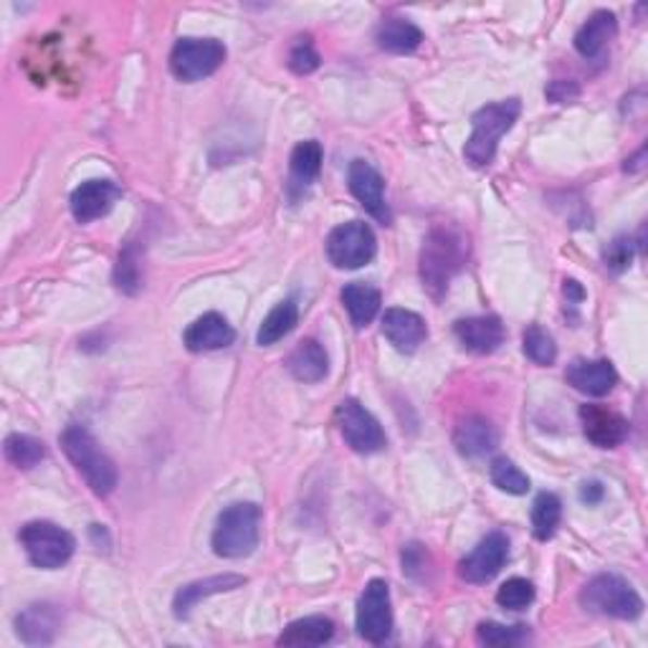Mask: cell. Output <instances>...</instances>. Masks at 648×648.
<instances>
[{
    "label": "cell",
    "mask_w": 648,
    "mask_h": 648,
    "mask_svg": "<svg viewBox=\"0 0 648 648\" xmlns=\"http://www.w3.org/2000/svg\"><path fill=\"white\" fill-rule=\"evenodd\" d=\"M469 244L453 228H434L426 236L421 249V282L423 289L434 299H441L449 291L453 276L466 264Z\"/></svg>",
    "instance_id": "obj_1"
},
{
    "label": "cell",
    "mask_w": 648,
    "mask_h": 648,
    "mask_svg": "<svg viewBox=\"0 0 648 648\" xmlns=\"http://www.w3.org/2000/svg\"><path fill=\"white\" fill-rule=\"evenodd\" d=\"M61 449H64L66 459L72 461L76 472L82 474V479L97 497H110L117 489L120 474L114 461L107 457V451L99 446L95 436L89 434L84 426H68L61 434Z\"/></svg>",
    "instance_id": "obj_2"
},
{
    "label": "cell",
    "mask_w": 648,
    "mask_h": 648,
    "mask_svg": "<svg viewBox=\"0 0 648 648\" xmlns=\"http://www.w3.org/2000/svg\"><path fill=\"white\" fill-rule=\"evenodd\" d=\"M261 509L251 501H236L223 509L213 527V552L226 560H241L259 547Z\"/></svg>",
    "instance_id": "obj_3"
},
{
    "label": "cell",
    "mask_w": 648,
    "mask_h": 648,
    "mask_svg": "<svg viewBox=\"0 0 648 648\" xmlns=\"http://www.w3.org/2000/svg\"><path fill=\"white\" fill-rule=\"evenodd\" d=\"M522 104L520 99H504V102H494L482 107L479 112L472 117L474 133L466 140L464 158L469 165L486 167L497 155L499 140L509 129L514 127V122L520 120Z\"/></svg>",
    "instance_id": "obj_4"
},
{
    "label": "cell",
    "mask_w": 648,
    "mask_h": 648,
    "mask_svg": "<svg viewBox=\"0 0 648 648\" xmlns=\"http://www.w3.org/2000/svg\"><path fill=\"white\" fill-rule=\"evenodd\" d=\"M581 606L588 613L606 615V619L636 621L644 613V600L634 585L619 575H596L581 590Z\"/></svg>",
    "instance_id": "obj_5"
},
{
    "label": "cell",
    "mask_w": 648,
    "mask_h": 648,
    "mask_svg": "<svg viewBox=\"0 0 648 648\" xmlns=\"http://www.w3.org/2000/svg\"><path fill=\"white\" fill-rule=\"evenodd\" d=\"M18 539L26 550L30 565L41 570H59L64 568L76 550V539L72 532H66L59 524L36 520L23 524Z\"/></svg>",
    "instance_id": "obj_6"
},
{
    "label": "cell",
    "mask_w": 648,
    "mask_h": 648,
    "mask_svg": "<svg viewBox=\"0 0 648 648\" xmlns=\"http://www.w3.org/2000/svg\"><path fill=\"white\" fill-rule=\"evenodd\" d=\"M226 46L219 38H180L170 51V68L180 82H200L219 72Z\"/></svg>",
    "instance_id": "obj_7"
},
{
    "label": "cell",
    "mask_w": 648,
    "mask_h": 648,
    "mask_svg": "<svg viewBox=\"0 0 648 648\" xmlns=\"http://www.w3.org/2000/svg\"><path fill=\"white\" fill-rule=\"evenodd\" d=\"M335 421H337L339 434L345 438V444L350 446L354 453L370 457V453H381L385 446H388L383 426L377 423L375 415L360 403V400L345 398L342 403L337 406Z\"/></svg>",
    "instance_id": "obj_8"
},
{
    "label": "cell",
    "mask_w": 648,
    "mask_h": 648,
    "mask_svg": "<svg viewBox=\"0 0 648 648\" xmlns=\"http://www.w3.org/2000/svg\"><path fill=\"white\" fill-rule=\"evenodd\" d=\"M327 259L335 269H360L367 266L377 253V241L373 228L362 221H350L342 226L332 228L327 236Z\"/></svg>",
    "instance_id": "obj_9"
},
{
    "label": "cell",
    "mask_w": 648,
    "mask_h": 648,
    "mask_svg": "<svg viewBox=\"0 0 648 648\" xmlns=\"http://www.w3.org/2000/svg\"><path fill=\"white\" fill-rule=\"evenodd\" d=\"M354 626L358 634L367 644L388 641L392 631V608H390V588L385 581H370L358 600V613H354Z\"/></svg>",
    "instance_id": "obj_10"
},
{
    "label": "cell",
    "mask_w": 648,
    "mask_h": 648,
    "mask_svg": "<svg viewBox=\"0 0 648 648\" xmlns=\"http://www.w3.org/2000/svg\"><path fill=\"white\" fill-rule=\"evenodd\" d=\"M509 558V539L504 532H489L464 560L459 562L461 581L484 585L499 575Z\"/></svg>",
    "instance_id": "obj_11"
},
{
    "label": "cell",
    "mask_w": 648,
    "mask_h": 648,
    "mask_svg": "<svg viewBox=\"0 0 648 648\" xmlns=\"http://www.w3.org/2000/svg\"><path fill=\"white\" fill-rule=\"evenodd\" d=\"M347 185H350V192L358 198V203L365 208V211L388 226L392 221L390 208L385 203V183L383 175L370 165L365 160H352L350 170H347Z\"/></svg>",
    "instance_id": "obj_12"
},
{
    "label": "cell",
    "mask_w": 648,
    "mask_h": 648,
    "mask_svg": "<svg viewBox=\"0 0 648 648\" xmlns=\"http://www.w3.org/2000/svg\"><path fill=\"white\" fill-rule=\"evenodd\" d=\"M585 438L598 449H619L628 438V421L621 413L598 403L581 406Z\"/></svg>",
    "instance_id": "obj_13"
},
{
    "label": "cell",
    "mask_w": 648,
    "mask_h": 648,
    "mask_svg": "<svg viewBox=\"0 0 648 648\" xmlns=\"http://www.w3.org/2000/svg\"><path fill=\"white\" fill-rule=\"evenodd\" d=\"M122 198V188L114 180H87L72 192V215L76 223H91L102 219Z\"/></svg>",
    "instance_id": "obj_14"
},
{
    "label": "cell",
    "mask_w": 648,
    "mask_h": 648,
    "mask_svg": "<svg viewBox=\"0 0 648 648\" xmlns=\"http://www.w3.org/2000/svg\"><path fill=\"white\" fill-rule=\"evenodd\" d=\"M453 335L461 347L474 354H491L504 345V324L494 314H482V317H466L453 324Z\"/></svg>",
    "instance_id": "obj_15"
},
{
    "label": "cell",
    "mask_w": 648,
    "mask_h": 648,
    "mask_svg": "<svg viewBox=\"0 0 648 648\" xmlns=\"http://www.w3.org/2000/svg\"><path fill=\"white\" fill-rule=\"evenodd\" d=\"M568 385L590 398H603L615 388L619 373L611 360H573L565 370Z\"/></svg>",
    "instance_id": "obj_16"
},
{
    "label": "cell",
    "mask_w": 648,
    "mask_h": 648,
    "mask_svg": "<svg viewBox=\"0 0 648 648\" xmlns=\"http://www.w3.org/2000/svg\"><path fill=\"white\" fill-rule=\"evenodd\" d=\"M383 335L398 352L411 354L426 342L428 327L421 314L392 307V310L383 314Z\"/></svg>",
    "instance_id": "obj_17"
},
{
    "label": "cell",
    "mask_w": 648,
    "mask_h": 648,
    "mask_svg": "<svg viewBox=\"0 0 648 648\" xmlns=\"http://www.w3.org/2000/svg\"><path fill=\"white\" fill-rule=\"evenodd\" d=\"M234 339L236 332L228 324V320L219 312H208L185 329L183 345L188 347L190 352H213L223 350V347H230Z\"/></svg>",
    "instance_id": "obj_18"
},
{
    "label": "cell",
    "mask_w": 648,
    "mask_h": 648,
    "mask_svg": "<svg viewBox=\"0 0 648 648\" xmlns=\"http://www.w3.org/2000/svg\"><path fill=\"white\" fill-rule=\"evenodd\" d=\"M244 585H246V577L244 575H234V573L203 577V581L183 585V588L177 590L175 598H173L175 619H188L190 611L200 603V600H205L211 596H219V593L244 588Z\"/></svg>",
    "instance_id": "obj_19"
},
{
    "label": "cell",
    "mask_w": 648,
    "mask_h": 648,
    "mask_svg": "<svg viewBox=\"0 0 648 648\" xmlns=\"http://www.w3.org/2000/svg\"><path fill=\"white\" fill-rule=\"evenodd\" d=\"M61 615L57 606L51 603H34L26 611L18 613L15 619V631H18L21 641L28 646H46L53 641V636L59 634Z\"/></svg>",
    "instance_id": "obj_20"
},
{
    "label": "cell",
    "mask_w": 648,
    "mask_h": 648,
    "mask_svg": "<svg viewBox=\"0 0 648 648\" xmlns=\"http://www.w3.org/2000/svg\"><path fill=\"white\" fill-rule=\"evenodd\" d=\"M497 431L484 415H466L459 421L457 431H453V446H457L461 457L466 459H482L486 453L497 449Z\"/></svg>",
    "instance_id": "obj_21"
},
{
    "label": "cell",
    "mask_w": 648,
    "mask_h": 648,
    "mask_svg": "<svg viewBox=\"0 0 648 648\" xmlns=\"http://www.w3.org/2000/svg\"><path fill=\"white\" fill-rule=\"evenodd\" d=\"M619 34V21L611 11H596L575 34V49L583 59H596Z\"/></svg>",
    "instance_id": "obj_22"
},
{
    "label": "cell",
    "mask_w": 648,
    "mask_h": 648,
    "mask_svg": "<svg viewBox=\"0 0 648 648\" xmlns=\"http://www.w3.org/2000/svg\"><path fill=\"white\" fill-rule=\"evenodd\" d=\"M322 170V145L317 140H304L291 150L289 160V196L297 198L317 180Z\"/></svg>",
    "instance_id": "obj_23"
},
{
    "label": "cell",
    "mask_w": 648,
    "mask_h": 648,
    "mask_svg": "<svg viewBox=\"0 0 648 648\" xmlns=\"http://www.w3.org/2000/svg\"><path fill=\"white\" fill-rule=\"evenodd\" d=\"M287 370L299 383H320L327 377L329 370L327 350H324L317 339H304V342H299L291 350L287 358Z\"/></svg>",
    "instance_id": "obj_24"
},
{
    "label": "cell",
    "mask_w": 648,
    "mask_h": 648,
    "mask_svg": "<svg viewBox=\"0 0 648 648\" xmlns=\"http://www.w3.org/2000/svg\"><path fill=\"white\" fill-rule=\"evenodd\" d=\"M342 304H345L347 314H350V322L354 324V329H362L377 317V312H381V304H383V297H381V291H377L375 287H370V284L352 282L342 289Z\"/></svg>",
    "instance_id": "obj_25"
},
{
    "label": "cell",
    "mask_w": 648,
    "mask_h": 648,
    "mask_svg": "<svg viewBox=\"0 0 648 648\" xmlns=\"http://www.w3.org/2000/svg\"><path fill=\"white\" fill-rule=\"evenodd\" d=\"M335 636V623L327 615H307L289 623L279 636V646H324Z\"/></svg>",
    "instance_id": "obj_26"
},
{
    "label": "cell",
    "mask_w": 648,
    "mask_h": 648,
    "mask_svg": "<svg viewBox=\"0 0 648 648\" xmlns=\"http://www.w3.org/2000/svg\"><path fill=\"white\" fill-rule=\"evenodd\" d=\"M377 46L390 53H411L423 43V30L408 18H385L377 26Z\"/></svg>",
    "instance_id": "obj_27"
},
{
    "label": "cell",
    "mask_w": 648,
    "mask_h": 648,
    "mask_svg": "<svg viewBox=\"0 0 648 648\" xmlns=\"http://www.w3.org/2000/svg\"><path fill=\"white\" fill-rule=\"evenodd\" d=\"M299 322V307L295 299H284L274 307L272 312L266 314L264 322H261V327L257 332V342L261 347H272L289 335L291 329L297 327Z\"/></svg>",
    "instance_id": "obj_28"
},
{
    "label": "cell",
    "mask_w": 648,
    "mask_h": 648,
    "mask_svg": "<svg viewBox=\"0 0 648 648\" xmlns=\"http://www.w3.org/2000/svg\"><path fill=\"white\" fill-rule=\"evenodd\" d=\"M562 516V504L560 499L550 491H543L532 504V532L539 543H547V539L554 537V532L560 527Z\"/></svg>",
    "instance_id": "obj_29"
},
{
    "label": "cell",
    "mask_w": 648,
    "mask_h": 648,
    "mask_svg": "<svg viewBox=\"0 0 648 648\" xmlns=\"http://www.w3.org/2000/svg\"><path fill=\"white\" fill-rule=\"evenodd\" d=\"M5 459L11 461L15 469H34L46 459V446L41 438L28 434H11L5 438Z\"/></svg>",
    "instance_id": "obj_30"
},
{
    "label": "cell",
    "mask_w": 648,
    "mask_h": 648,
    "mask_svg": "<svg viewBox=\"0 0 648 648\" xmlns=\"http://www.w3.org/2000/svg\"><path fill=\"white\" fill-rule=\"evenodd\" d=\"M114 284L125 295H137L142 289V253L135 244H127L120 251L117 266H114Z\"/></svg>",
    "instance_id": "obj_31"
},
{
    "label": "cell",
    "mask_w": 648,
    "mask_h": 648,
    "mask_svg": "<svg viewBox=\"0 0 648 648\" xmlns=\"http://www.w3.org/2000/svg\"><path fill=\"white\" fill-rule=\"evenodd\" d=\"M522 350L532 362H535V365H543V367L552 365V362L558 360V345H554L550 332L539 327V324H532V327L524 329Z\"/></svg>",
    "instance_id": "obj_32"
},
{
    "label": "cell",
    "mask_w": 648,
    "mask_h": 648,
    "mask_svg": "<svg viewBox=\"0 0 648 648\" xmlns=\"http://www.w3.org/2000/svg\"><path fill=\"white\" fill-rule=\"evenodd\" d=\"M491 482L497 489L514 494V497H522V494L529 491V476L522 472L520 466H514V461H509L507 457H499L491 461L489 466Z\"/></svg>",
    "instance_id": "obj_33"
},
{
    "label": "cell",
    "mask_w": 648,
    "mask_h": 648,
    "mask_svg": "<svg viewBox=\"0 0 648 648\" xmlns=\"http://www.w3.org/2000/svg\"><path fill=\"white\" fill-rule=\"evenodd\" d=\"M527 636H529L527 626H501V623H494V621H484L479 623V628H476L479 644L491 648L520 646L522 641H527Z\"/></svg>",
    "instance_id": "obj_34"
},
{
    "label": "cell",
    "mask_w": 648,
    "mask_h": 648,
    "mask_svg": "<svg viewBox=\"0 0 648 648\" xmlns=\"http://www.w3.org/2000/svg\"><path fill=\"white\" fill-rule=\"evenodd\" d=\"M535 600V585L524 577H509L497 590V603L507 611H524Z\"/></svg>",
    "instance_id": "obj_35"
},
{
    "label": "cell",
    "mask_w": 648,
    "mask_h": 648,
    "mask_svg": "<svg viewBox=\"0 0 648 648\" xmlns=\"http://www.w3.org/2000/svg\"><path fill=\"white\" fill-rule=\"evenodd\" d=\"M287 64H289L291 72L299 74V76H307V74L317 72L322 59H320L317 49H314L312 38H297V43L291 46V51H289Z\"/></svg>",
    "instance_id": "obj_36"
},
{
    "label": "cell",
    "mask_w": 648,
    "mask_h": 648,
    "mask_svg": "<svg viewBox=\"0 0 648 648\" xmlns=\"http://www.w3.org/2000/svg\"><path fill=\"white\" fill-rule=\"evenodd\" d=\"M603 261L613 274L626 272V269L631 266V261H634V241H631L628 236L613 238V241L606 246Z\"/></svg>",
    "instance_id": "obj_37"
},
{
    "label": "cell",
    "mask_w": 648,
    "mask_h": 648,
    "mask_svg": "<svg viewBox=\"0 0 648 648\" xmlns=\"http://www.w3.org/2000/svg\"><path fill=\"white\" fill-rule=\"evenodd\" d=\"M577 97H581V87L573 82H552L550 87H547V99L554 104H570L575 102Z\"/></svg>",
    "instance_id": "obj_38"
},
{
    "label": "cell",
    "mask_w": 648,
    "mask_h": 648,
    "mask_svg": "<svg viewBox=\"0 0 648 648\" xmlns=\"http://www.w3.org/2000/svg\"><path fill=\"white\" fill-rule=\"evenodd\" d=\"M426 565V552H423L421 545H408L403 550V570L408 575H415L419 570Z\"/></svg>",
    "instance_id": "obj_39"
},
{
    "label": "cell",
    "mask_w": 648,
    "mask_h": 648,
    "mask_svg": "<svg viewBox=\"0 0 648 648\" xmlns=\"http://www.w3.org/2000/svg\"><path fill=\"white\" fill-rule=\"evenodd\" d=\"M606 497V489H603V484L600 482H583L581 484V501L583 504H588V507H593V504H600V499Z\"/></svg>",
    "instance_id": "obj_40"
},
{
    "label": "cell",
    "mask_w": 648,
    "mask_h": 648,
    "mask_svg": "<svg viewBox=\"0 0 648 648\" xmlns=\"http://www.w3.org/2000/svg\"><path fill=\"white\" fill-rule=\"evenodd\" d=\"M565 297L570 299V302H583L585 291L575 279H565Z\"/></svg>",
    "instance_id": "obj_41"
},
{
    "label": "cell",
    "mask_w": 648,
    "mask_h": 648,
    "mask_svg": "<svg viewBox=\"0 0 648 648\" xmlns=\"http://www.w3.org/2000/svg\"><path fill=\"white\" fill-rule=\"evenodd\" d=\"M644 158H646V148H644V150H638V152H636V158L626 160V165H623V167H626L628 173H636V170H641V167H644V162H641Z\"/></svg>",
    "instance_id": "obj_42"
}]
</instances>
